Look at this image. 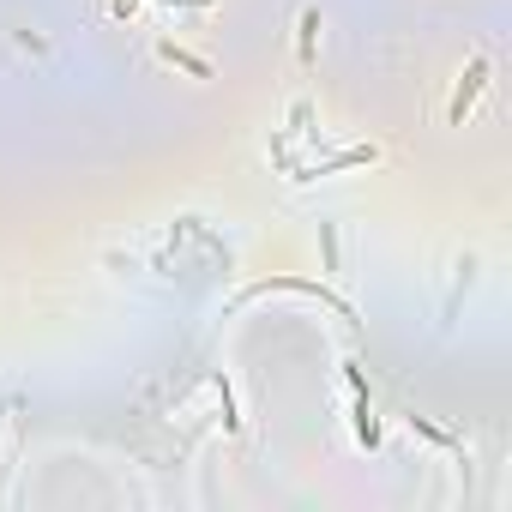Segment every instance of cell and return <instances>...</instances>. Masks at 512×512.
<instances>
[{
  "mask_svg": "<svg viewBox=\"0 0 512 512\" xmlns=\"http://www.w3.org/2000/svg\"><path fill=\"white\" fill-rule=\"evenodd\" d=\"M314 55H320V7H302V19H296V61L314 67Z\"/></svg>",
  "mask_w": 512,
  "mask_h": 512,
  "instance_id": "obj_6",
  "label": "cell"
},
{
  "mask_svg": "<svg viewBox=\"0 0 512 512\" xmlns=\"http://www.w3.org/2000/svg\"><path fill=\"white\" fill-rule=\"evenodd\" d=\"M410 428H416V434H422V440H434V446H446V452H452V446H458V434H452V428H434V422H428V416H410Z\"/></svg>",
  "mask_w": 512,
  "mask_h": 512,
  "instance_id": "obj_10",
  "label": "cell"
},
{
  "mask_svg": "<svg viewBox=\"0 0 512 512\" xmlns=\"http://www.w3.org/2000/svg\"><path fill=\"white\" fill-rule=\"evenodd\" d=\"M374 157H380L374 145H350V151H332V157H320V163H296L290 181H320V175H338V169H362V163H374Z\"/></svg>",
  "mask_w": 512,
  "mask_h": 512,
  "instance_id": "obj_3",
  "label": "cell"
},
{
  "mask_svg": "<svg viewBox=\"0 0 512 512\" xmlns=\"http://www.w3.org/2000/svg\"><path fill=\"white\" fill-rule=\"evenodd\" d=\"M320 253H326V272L344 266V247H338V223H320Z\"/></svg>",
  "mask_w": 512,
  "mask_h": 512,
  "instance_id": "obj_8",
  "label": "cell"
},
{
  "mask_svg": "<svg viewBox=\"0 0 512 512\" xmlns=\"http://www.w3.org/2000/svg\"><path fill=\"white\" fill-rule=\"evenodd\" d=\"M157 61H169V67H181L187 79H211V61H205V55H193V49H181L175 37H163V43H157Z\"/></svg>",
  "mask_w": 512,
  "mask_h": 512,
  "instance_id": "obj_5",
  "label": "cell"
},
{
  "mask_svg": "<svg viewBox=\"0 0 512 512\" xmlns=\"http://www.w3.org/2000/svg\"><path fill=\"white\" fill-rule=\"evenodd\" d=\"M187 7H211V0H187Z\"/></svg>",
  "mask_w": 512,
  "mask_h": 512,
  "instance_id": "obj_12",
  "label": "cell"
},
{
  "mask_svg": "<svg viewBox=\"0 0 512 512\" xmlns=\"http://www.w3.org/2000/svg\"><path fill=\"white\" fill-rule=\"evenodd\" d=\"M350 416H356V440L374 452V446H380V422H374V404H368V392H356V410H350Z\"/></svg>",
  "mask_w": 512,
  "mask_h": 512,
  "instance_id": "obj_7",
  "label": "cell"
},
{
  "mask_svg": "<svg viewBox=\"0 0 512 512\" xmlns=\"http://www.w3.org/2000/svg\"><path fill=\"white\" fill-rule=\"evenodd\" d=\"M272 290H284V296H308V302L332 308L338 320H350V302H344V296H332L326 284H308V278H266V284H247V290H241V302H260V296H272Z\"/></svg>",
  "mask_w": 512,
  "mask_h": 512,
  "instance_id": "obj_2",
  "label": "cell"
},
{
  "mask_svg": "<svg viewBox=\"0 0 512 512\" xmlns=\"http://www.w3.org/2000/svg\"><path fill=\"white\" fill-rule=\"evenodd\" d=\"M139 7H145V0H109V19H121V25H127Z\"/></svg>",
  "mask_w": 512,
  "mask_h": 512,
  "instance_id": "obj_11",
  "label": "cell"
},
{
  "mask_svg": "<svg viewBox=\"0 0 512 512\" xmlns=\"http://www.w3.org/2000/svg\"><path fill=\"white\" fill-rule=\"evenodd\" d=\"M470 284H476V253H458V266H452V296H446V320H440V326H452V320H458V308H464Z\"/></svg>",
  "mask_w": 512,
  "mask_h": 512,
  "instance_id": "obj_4",
  "label": "cell"
},
{
  "mask_svg": "<svg viewBox=\"0 0 512 512\" xmlns=\"http://www.w3.org/2000/svg\"><path fill=\"white\" fill-rule=\"evenodd\" d=\"M290 127H296L302 139H314V133H320V127H314V103H308V97H296V103H290Z\"/></svg>",
  "mask_w": 512,
  "mask_h": 512,
  "instance_id": "obj_9",
  "label": "cell"
},
{
  "mask_svg": "<svg viewBox=\"0 0 512 512\" xmlns=\"http://www.w3.org/2000/svg\"><path fill=\"white\" fill-rule=\"evenodd\" d=\"M488 79H494V55H488V49H476V55L464 61V73H458V85H452L446 127H464V121H470V109H476V97L488 91Z\"/></svg>",
  "mask_w": 512,
  "mask_h": 512,
  "instance_id": "obj_1",
  "label": "cell"
}]
</instances>
